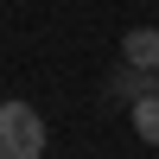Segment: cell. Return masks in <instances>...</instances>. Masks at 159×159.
Returning <instances> with one entry per match:
<instances>
[{
    "instance_id": "cell-1",
    "label": "cell",
    "mask_w": 159,
    "mask_h": 159,
    "mask_svg": "<svg viewBox=\"0 0 159 159\" xmlns=\"http://www.w3.org/2000/svg\"><path fill=\"white\" fill-rule=\"evenodd\" d=\"M45 153V115L32 102H0V159H38Z\"/></svg>"
},
{
    "instance_id": "cell-2",
    "label": "cell",
    "mask_w": 159,
    "mask_h": 159,
    "mask_svg": "<svg viewBox=\"0 0 159 159\" xmlns=\"http://www.w3.org/2000/svg\"><path fill=\"white\" fill-rule=\"evenodd\" d=\"M121 64H134V70H159V25H134V32L121 38Z\"/></svg>"
},
{
    "instance_id": "cell-3",
    "label": "cell",
    "mask_w": 159,
    "mask_h": 159,
    "mask_svg": "<svg viewBox=\"0 0 159 159\" xmlns=\"http://www.w3.org/2000/svg\"><path fill=\"white\" fill-rule=\"evenodd\" d=\"M108 96L134 108L140 96H153V70H134V64H121V70H115V83H108Z\"/></svg>"
},
{
    "instance_id": "cell-4",
    "label": "cell",
    "mask_w": 159,
    "mask_h": 159,
    "mask_svg": "<svg viewBox=\"0 0 159 159\" xmlns=\"http://www.w3.org/2000/svg\"><path fill=\"white\" fill-rule=\"evenodd\" d=\"M127 127H134L147 147H159V96H140L134 108H127Z\"/></svg>"
},
{
    "instance_id": "cell-5",
    "label": "cell",
    "mask_w": 159,
    "mask_h": 159,
    "mask_svg": "<svg viewBox=\"0 0 159 159\" xmlns=\"http://www.w3.org/2000/svg\"><path fill=\"white\" fill-rule=\"evenodd\" d=\"M153 96H159V70H153Z\"/></svg>"
}]
</instances>
